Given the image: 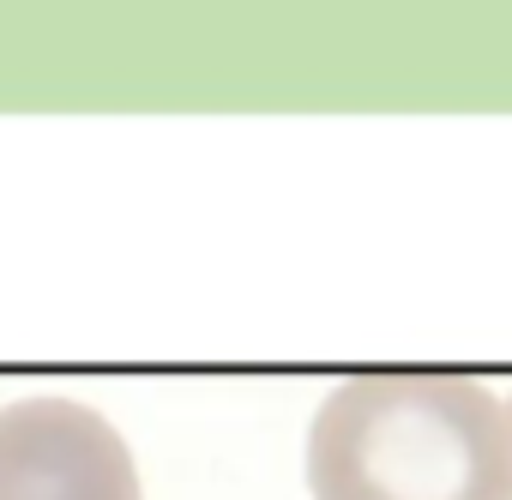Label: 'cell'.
<instances>
[{"mask_svg": "<svg viewBox=\"0 0 512 500\" xmlns=\"http://www.w3.org/2000/svg\"><path fill=\"white\" fill-rule=\"evenodd\" d=\"M314 500H512L506 398L452 374H362L308 428Z\"/></svg>", "mask_w": 512, "mask_h": 500, "instance_id": "6da1fadb", "label": "cell"}, {"mask_svg": "<svg viewBox=\"0 0 512 500\" xmlns=\"http://www.w3.org/2000/svg\"><path fill=\"white\" fill-rule=\"evenodd\" d=\"M0 500H145L127 440L73 398L0 404Z\"/></svg>", "mask_w": 512, "mask_h": 500, "instance_id": "7a4b0ae2", "label": "cell"}, {"mask_svg": "<svg viewBox=\"0 0 512 500\" xmlns=\"http://www.w3.org/2000/svg\"><path fill=\"white\" fill-rule=\"evenodd\" d=\"M506 428H512V398H506Z\"/></svg>", "mask_w": 512, "mask_h": 500, "instance_id": "3957f363", "label": "cell"}]
</instances>
